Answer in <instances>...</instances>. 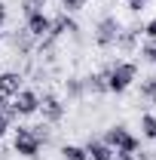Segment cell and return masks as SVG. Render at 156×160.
<instances>
[{
	"label": "cell",
	"instance_id": "ac0fdd59",
	"mask_svg": "<svg viewBox=\"0 0 156 160\" xmlns=\"http://www.w3.org/2000/svg\"><path fill=\"white\" fill-rule=\"evenodd\" d=\"M147 6V0H129V9H135V12H141Z\"/></svg>",
	"mask_w": 156,
	"mask_h": 160
},
{
	"label": "cell",
	"instance_id": "e0dca14e",
	"mask_svg": "<svg viewBox=\"0 0 156 160\" xmlns=\"http://www.w3.org/2000/svg\"><path fill=\"white\" fill-rule=\"evenodd\" d=\"M61 3H64L67 9H83V6H86V0H61Z\"/></svg>",
	"mask_w": 156,
	"mask_h": 160
},
{
	"label": "cell",
	"instance_id": "6da1fadb",
	"mask_svg": "<svg viewBox=\"0 0 156 160\" xmlns=\"http://www.w3.org/2000/svg\"><path fill=\"white\" fill-rule=\"evenodd\" d=\"M104 145H110L117 154H135L138 148H141V142H138L126 126H110V129H107V142H104Z\"/></svg>",
	"mask_w": 156,
	"mask_h": 160
},
{
	"label": "cell",
	"instance_id": "9a60e30c",
	"mask_svg": "<svg viewBox=\"0 0 156 160\" xmlns=\"http://www.w3.org/2000/svg\"><path fill=\"white\" fill-rule=\"evenodd\" d=\"M89 86H92V89H107V80L101 77V74H92V77H89Z\"/></svg>",
	"mask_w": 156,
	"mask_h": 160
},
{
	"label": "cell",
	"instance_id": "3957f363",
	"mask_svg": "<svg viewBox=\"0 0 156 160\" xmlns=\"http://www.w3.org/2000/svg\"><path fill=\"white\" fill-rule=\"evenodd\" d=\"M34 111H40L37 92H31V89H19V92L12 96V114H16V117H28V114H34Z\"/></svg>",
	"mask_w": 156,
	"mask_h": 160
},
{
	"label": "cell",
	"instance_id": "30bf717a",
	"mask_svg": "<svg viewBox=\"0 0 156 160\" xmlns=\"http://www.w3.org/2000/svg\"><path fill=\"white\" fill-rule=\"evenodd\" d=\"M67 31H77V25L67 19V16H61V19L52 22V31H49V34H52V37H58V34H67Z\"/></svg>",
	"mask_w": 156,
	"mask_h": 160
},
{
	"label": "cell",
	"instance_id": "8fae6325",
	"mask_svg": "<svg viewBox=\"0 0 156 160\" xmlns=\"http://www.w3.org/2000/svg\"><path fill=\"white\" fill-rule=\"evenodd\" d=\"M141 129H144L147 139H156V117L153 114H144V117H141Z\"/></svg>",
	"mask_w": 156,
	"mask_h": 160
},
{
	"label": "cell",
	"instance_id": "7c38bea8",
	"mask_svg": "<svg viewBox=\"0 0 156 160\" xmlns=\"http://www.w3.org/2000/svg\"><path fill=\"white\" fill-rule=\"evenodd\" d=\"M64 160H89V154H86V148H77V145H67L64 151Z\"/></svg>",
	"mask_w": 156,
	"mask_h": 160
},
{
	"label": "cell",
	"instance_id": "8992f818",
	"mask_svg": "<svg viewBox=\"0 0 156 160\" xmlns=\"http://www.w3.org/2000/svg\"><path fill=\"white\" fill-rule=\"evenodd\" d=\"M19 89H21V77L19 74H12V71L0 74V99H12Z\"/></svg>",
	"mask_w": 156,
	"mask_h": 160
},
{
	"label": "cell",
	"instance_id": "44dd1931",
	"mask_svg": "<svg viewBox=\"0 0 156 160\" xmlns=\"http://www.w3.org/2000/svg\"><path fill=\"white\" fill-rule=\"evenodd\" d=\"M3 22H6V6L0 3V25H3Z\"/></svg>",
	"mask_w": 156,
	"mask_h": 160
},
{
	"label": "cell",
	"instance_id": "5b68a950",
	"mask_svg": "<svg viewBox=\"0 0 156 160\" xmlns=\"http://www.w3.org/2000/svg\"><path fill=\"white\" fill-rule=\"evenodd\" d=\"M49 31H52V19H49L46 12L28 16V34H31V37H43V34H49Z\"/></svg>",
	"mask_w": 156,
	"mask_h": 160
},
{
	"label": "cell",
	"instance_id": "2e32d148",
	"mask_svg": "<svg viewBox=\"0 0 156 160\" xmlns=\"http://www.w3.org/2000/svg\"><path fill=\"white\" fill-rule=\"evenodd\" d=\"M141 92H144V96H153V92H156V77H150V80H147V83L141 86Z\"/></svg>",
	"mask_w": 156,
	"mask_h": 160
},
{
	"label": "cell",
	"instance_id": "7a4b0ae2",
	"mask_svg": "<svg viewBox=\"0 0 156 160\" xmlns=\"http://www.w3.org/2000/svg\"><path fill=\"white\" fill-rule=\"evenodd\" d=\"M135 65H132V62H119L117 68H113V71H110V74H107V89H110V92H122V89H129V86H132V80H135Z\"/></svg>",
	"mask_w": 156,
	"mask_h": 160
},
{
	"label": "cell",
	"instance_id": "7402d4cb",
	"mask_svg": "<svg viewBox=\"0 0 156 160\" xmlns=\"http://www.w3.org/2000/svg\"><path fill=\"white\" fill-rule=\"evenodd\" d=\"M3 132H6V117L0 114V136H3Z\"/></svg>",
	"mask_w": 156,
	"mask_h": 160
},
{
	"label": "cell",
	"instance_id": "52a82bcc",
	"mask_svg": "<svg viewBox=\"0 0 156 160\" xmlns=\"http://www.w3.org/2000/svg\"><path fill=\"white\" fill-rule=\"evenodd\" d=\"M86 154H89V160H113L117 157L113 148L104 145V142H89V145H86Z\"/></svg>",
	"mask_w": 156,
	"mask_h": 160
},
{
	"label": "cell",
	"instance_id": "603a6c76",
	"mask_svg": "<svg viewBox=\"0 0 156 160\" xmlns=\"http://www.w3.org/2000/svg\"><path fill=\"white\" fill-rule=\"evenodd\" d=\"M150 99H153V105H156V92H153V96H150Z\"/></svg>",
	"mask_w": 156,
	"mask_h": 160
},
{
	"label": "cell",
	"instance_id": "277c9868",
	"mask_svg": "<svg viewBox=\"0 0 156 160\" xmlns=\"http://www.w3.org/2000/svg\"><path fill=\"white\" fill-rule=\"evenodd\" d=\"M40 145H43L40 132H31V129H19L16 132V151H19L21 157H37Z\"/></svg>",
	"mask_w": 156,
	"mask_h": 160
},
{
	"label": "cell",
	"instance_id": "ffe728a7",
	"mask_svg": "<svg viewBox=\"0 0 156 160\" xmlns=\"http://www.w3.org/2000/svg\"><path fill=\"white\" fill-rule=\"evenodd\" d=\"M135 157H138V154H117L113 160H135Z\"/></svg>",
	"mask_w": 156,
	"mask_h": 160
},
{
	"label": "cell",
	"instance_id": "9c48e42d",
	"mask_svg": "<svg viewBox=\"0 0 156 160\" xmlns=\"http://www.w3.org/2000/svg\"><path fill=\"white\" fill-rule=\"evenodd\" d=\"M40 108H43V117H49V120H58L61 117V105H58V99H49L46 102H40Z\"/></svg>",
	"mask_w": 156,
	"mask_h": 160
},
{
	"label": "cell",
	"instance_id": "5bb4252c",
	"mask_svg": "<svg viewBox=\"0 0 156 160\" xmlns=\"http://www.w3.org/2000/svg\"><path fill=\"white\" fill-rule=\"evenodd\" d=\"M141 56H144L147 62H153V65H156V40H153V43H147V46L141 49Z\"/></svg>",
	"mask_w": 156,
	"mask_h": 160
},
{
	"label": "cell",
	"instance_id": "cb8c5ba5",
	"mask_svg": "<svg viewBox=\"0 0 156 160\" xmlns=\"http://www.w3.org/2000/svg\"><path fill=\"white\" fill-rule=\"evenodd\" d=\"M0 105H3V99H0ZM0 114H3V108H0Z\"/></svg>",
	"mask_w": 156,
	"mask_h": 160
},
{
	"label": "cell",
	"instance_id": "d6986e66",
	"mask_svg": "<svg viewBox=\"0 0 156 160\" xmlns=\"http://www.w3.org/2000/svg\"><path fill=\"white\" fill-rule=\"evenodd\" d=\"M144 34H147V37H153V40H156V19L150 22V25H147V28H144Z\"/></svg>",
	"mask_w": 156,
	"mask_h": 160
},
{
	"label": "cell",
	"instance_id": "ba28073f",
	"mask_svg": "<svg viewBox=\"0 0 156 160\" xmlns=\"http://www.w3.org/2000/svg\"><path fill=\"white\" fill-rule=\"evenodd\" d=\"M117 37H119V25L113 19H104L98 28V43H113Z\"/></svg>",
	"mask_w": 156,
	"mask_h": 160
},
{
	"label": "cell",
	"instance_id": "4fadbf2b",
	"mask_svg": "<svg viewBox=\"0 0 156 160\" xmlns=\"http://www.w3.org/2000/svg\"><path fill=\"white\" fill-rule=\"evenodd\" d=\"M21 6H25V16L43 12V0H21Z\"/></svg>",
	"mask_w": 156,
	"mask_h": 160
}]
</instances>
